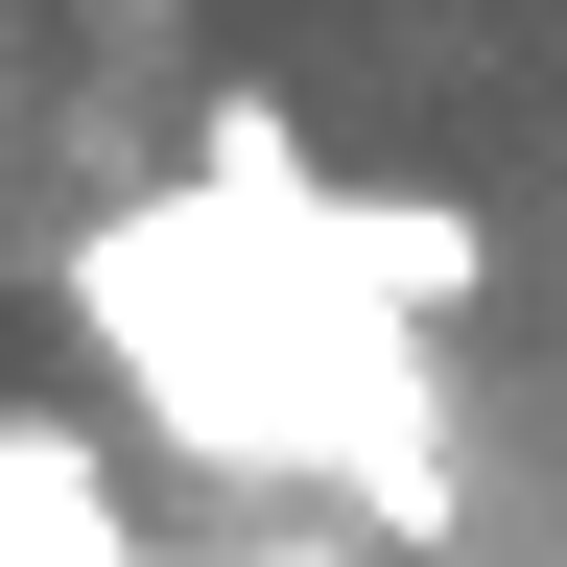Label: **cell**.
<instances>
[{
  "label": "cell",
  "instance_id": "1",
  "mask_svg": "<svg viewBox=\"0 0 567 567\" xmlns=\"http://www.w3.org/2000/svg\"><path fill=\"white\" fill-rule=\"evenodd\" d=\"M331 237H354V260H379V284H402V308H473V284H496V237H473V213H450V189H331Z\"/></svg>",
  "mask_w": 567,
  "mask_h": 567
},
{
  "label": "cell",
  "instance_id": "2",
  "mask_svg": "<svg viewBox=\"0 0 567 567\" xmlns=\"http://www.w3.org/2000/svg\"><path fill=\"white\" fill-rule=\"evenodd\" d=\"M189 166H213V189H308V118H284L260 71H213V118H189Z\"/></svg>",
  "mask_w": 567,
  "mask_h": 567
}]
</instances>
